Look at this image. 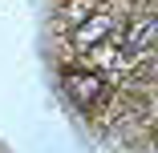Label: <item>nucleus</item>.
<instances>
[{
	"label": "nucleus",
	"mask_w": 158,
	"mask_h": 153,
	"mask_svg": "<svg viewBox=\"0 0 158 153\" xmlns=\"http://www.w3.org/2000/svg\"><path fill=\"white\" fill-rule=\"evenodd\" d=\"M114 16L110 12H89V16H81L77 24H73V44L77 48H98V44H106L110 36H114Z\"/></svg>",
	"instance_id": "f257e3e1"
},
{
	"label": "nucleus",
	"mask_w": 158,
	"mask_h": 153,
	"mask_svg": "<svg viewBox=\"0 0 158 153\" xmlns=\"http://www.w3.org/2000/svg\"><path fill=\"white\" fill-rule=\"evenodd\" d=\"M150 40H154V20L146 16V20H138L134 28H130V36H126V52H130V56H146L150 52Z\"/></svg>",
	"instance_id": "7ed1b4c3"
},
{
	"label": "nucleus",
	"mask_w": 158,
	"mask_h": 153,
	"mask_svg": "<svg viewBox=\"0 0 158 153\" xmlns=\"http://www.w3.org/2000/svg\"><path fill=\"white\" fill-rule=\"evenodd\" d=\"M65 85H69V93H73V101L77 105H98L102 97H106V77L98 73V69H69L65 73Z\"/></svg>",
	"instance_id": "f03ea898"
}]
</instances>
